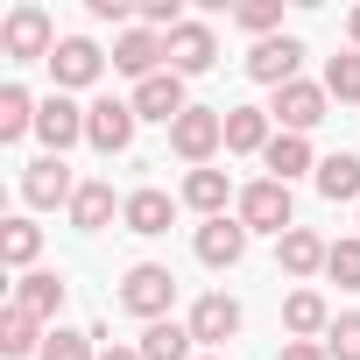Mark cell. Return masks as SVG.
<instances>
[{"label": "cell", "instance_id": "7c38bea8", "mask_svg": "<svg viewBox=\"0 0 360 360\" xmlns=\"http://www.w3.org/2000/svg\"><path fill=\"white\" fill-rule=\"evenodd\" d=\"M297 64H304V43H297V36H269V43L248 50V78L269 85V92H283V85L297 78Z\"/></svg>", "mask_w": 360, "mask_h": 360}, {"label": "cell", "instance_id": "d590c367", "mask_svg": "<svg viewBox=\"0 0 360 360\" xmlns=\"http://www.w3.org/2000/svg\"><path fill=\"white\" fill-rule=\"evenodd\" d=\"M99 360H141V346H106Z\"/></svg>", "mask_w": 360, "mask_h": 360}, {"label": "cell", "instance_id": "2e32d148", "mask_svg": "<svg viewBox=\"0 0 360 360\" xmlns=\"http://www.w3.org/2000/svg\"><path fill=\"white\" fill-rule=\"evenodd\" d=\"M325 262H332V240H318L311 226H290V233L276 240V269H283L290 283H311Z\"/></svg>", "mask_w": 360, "mask_h": 360}, {"label": "cell", "instance_id": "7402d4cb", "mask_svg": "<svg viewBox=\"0 0 360 360\" xmlns=\"http://www.w3.org/2000/svg\"><path fill=\"white\" fill-rule=\"evenodd\" d=\"M15 304H22L29 318H57V311H64V276H50V269H29V276L15 283Z\"/></svg>", "mask_w": 360, "mask_h": 360}, {"label": "cell", "instance_id": "836d02e7", "mask_svg": "<svg viewBox=\"0 0 360 360\" xmlns=\"http://www.w3.org/2000/svg\"><path fill=\"white\" fill-rule=\"evenodd\" d=\"M276 360H332V353H325V339H283Z\"/></svg>", "mask_w": 360, "mask_h": 360}, {"label": "cell", "instance_id": "d6a6232c", "mask_svg": "<svg viewBox=\"0 0 360 360\" xmlns=\"http://www.w3.org/2000/svg\"><path fill=\"white\" fill-rule=\"evenodd\" d=\"M325 353H332V360H360V311L332 318V332H325Z\"/></svg>", "mask_w": 360, "mask_h": 360}, {"label": "cell", "instance_id": "5bb4252c", "mask_svg": "<svg viewBox=\"0 0 360 360\" xmlns=\"http://www.w3.org/2000/svg\"><path fill=\"white\" fill-rule=\"evenodd\" d=\"M99 71H106V57H99V43H85V36H64V43H57V57H50L57 92H85Z\"/></svg>", "mask_w": 360, "mask_h": 360}, {"label": "cell", "instance_id": "83f0119b", "mask_svg": "<svg viewBox=\"0 0 360 360\" xmlns=\"http://www.w3.org/2000/svg\"><path fill=\"white\" fill-rule=\"evenodd\" d=\"M36 106L43 99H29V85H0V141H22L36 127Z\"/></svg>", "mask_w": 360, "mask_h": 360}, {"label": "cell", "instance_id": "6da1fadb", "mask_svg": "<svg viewBox=\"0 0 360 360\" xmlns=\"http://www.w3.org/2000/svg\"><path fill=\"white\" fill-rule=\"evenodd\" d=\"M233 219L248 226V233H290L297 226V198H290V184H276V176H255V184L233 198Z\"/></svg>", "mask_w": 360, "mask_h": 360}, {"label": "cell", "instance_id": "9a60e30c", "mask_svg": "<svg viewBox=\"0 0 360 360\" xmlns=\"http://www.w3.org/2000/svg\"><path fill=\"white\" fill-rule=\"evenodd\" d=\"M169 219H176V198H169V191H155V184H141V191H127V198H120V226H127V233H141V240L169 233Z\"/></svg>", "mask_w": 360, "mask_h": 360}, {"label": "cell", "instance_id": "603a6c76", "mask_svg": "<svg viewBox=\"0 0 360 360\" xmlns=\"http://www.w3.org/2000/svg\"><path fill=\"white\" fill-rule=\"evenodd\" d=\"M318 198L360 205V155H325V162H318Z\"/></svg>", "mask_w": 360, "mask_h": 360}, {"label": "cell", "instance_id": "8fae6325", "mask_svg": "<svg viewBox=\"0 0 360 360\" xmlns=\"http://www.w3.org/2000/svg\"><path fill=\"white\" fill-rule=\"evenodd\" d=\"M212 64H219L212 22H176V29H169V71H176V78H198V71H212Z\"/></svg>", "mask_w": 360, "mask_h": 360}, {"label": "cell", "instance_id": "d4e9b609", "mask_svg": "<svg viewBox=\"0 0 360 360\" xmlns=\"http://www.w3.org/2000/svg\"><path fill=\"white\" fill-rule=\"evenodd\" d=\"M262 162H269V176H276V184H290V176H304V169H318V155H311V141H304V134H276Z\"/></svg>", "mask_w": 360, "mask_h": 360}, {"label": "cell", "instance_id": "ac0fdd59", "mask_svg": "<svg viewBox=\"0 0 360 360\" xmlns=\"http://www.w3.org/2000/svg\"><path fill=\"white\" fill-rule=\"evenodd\" d=\"M240 255H248V226L240 219H205L198 226V262L205 269H233Z\"/></svg>", "mask_w": 360, "mask_h": 360}, {"label": "cell", "instance_id": "f546056e", "mask_svg": "<svg viewBox=\"0 0 360 360\" xmlns=\"http://www.w3.org/2000/svg\"><path fill=\"white\" fill-rule=\"evenodd\" d=\"M325 276H332L339 290H360V233L332 240V262H325Z\"/></svg>", "mask_w": 360, "mask_h": 360}, {"label": "cell", "instance_id": "7a4b0ae2", "mask_svg": "<svg viewBox=\"0 0 360 360\" xmlns=\"http://www.w3.org/2000/svg\"><path fill=\"white\" fill-rule=\"evenodd\" d=\"M169 304H176V276H169L162 262H134V269L120 276V311H127V318L162 325V318H169Z\"/></svg>", "mask_w": 360, "mask_h": 360}, {"label": "cell", "instance_id": "484cf974", "mask_svg": "<svg viewBox=\"0 0 360 360\" xmlns=\"http://www.w3.org/2000/svg\"><path fill=\"white\" fill-rule=\"evenodd\" d=\"M36 255H43V226H36V219H8V226H0V262H8V269L29 276Z\"/></svg>", "mask_w": 360, "mask_h": 360}, {"label": "cell", "instance_id": "e0dca14e", "mask_svg": "<svg viewBox=\"0 0 360 360\" xmlns=\"http://www.w3.org/2000/svg\"><path fill=\"white\" fill-rule=\"evenodd\" d=\"M276 127H269V106H226V148L233 155H269Z\"/></svg>", "mask_w": 360, "mask_h": 360}, {"label": "cell", "instance_id": "44dd1931", "mask_svg": "<svg viewBox=\"0 0 360 360\" xmlns=\"http://www.w3.org/2000/svg\"><path fill=\"white\" fill-rule=\"evenodd\" d=\"M141 360H198V339H191V325H176V318H162V325H141Z\"/></svg>", "mask_w": 360, "mask_h": 360}, {"label": "cell", "instance_id": "5b68a950", "mask_svg": "<svg viewBox=\"0 0 360 360\" xmlns=\"http://www.w3.org/2000/svg\"><path fill=\"white\" fill-rule=\"evenodd\" d=\"M0 50H8L15 64H36V57L50 64V57H57V29H50V15H43V8H15L8 22H0Z\"/></svg>", "mask_w": 360, "mask_h": 360}, {"label": "cell", "instance_id": "1f68e13d", "mask_svg": "<svg viewBox=\"0 0 360 360\" xmlns=\"http://www.w3.org/2000/svg\"><path fill=\"white\" fill-rule=\"evenodd\" d=\"M43 360H99V353H92V332H71V325H57V332L43 339Z\"/></svg>", "mask_w": 360, "mask_h": 360}, {"label": "cell", "instance_id": "8992f818", "mask_svg": "<svg viewBox=\"0 0 360 360\" xmlns=\"http://www.w3.org/2000/svg\"><path fill=\"white\" fill-rule=\"evenodd\" d=\"M325 85H311V78H290L276 99H269V120H276V134H311L318 120H325Z\"/></svg>", "mask_w": 360, "mask_h": 360}, {"label": "cell", "instance_id": "cb8c5ba5", "mask_svg": "<svg viewBox=\"0 0 360 360\" xmlns=\"http://www.w3.org/2000/svg\"><path fill=\"white\" fill-rule=\"evenodd\" d=\"M43 318H29L22 304H8V318H0V353H8V360H22V353H43Z\"/></svg>", "mask_w": 360, "mask_h": 360}, {"label": "cell", "instance_id": "4316f807", "mask_svg": "<svg viewBox=\"0 0 360 360\" xmlns=\"http://www.w3.org/2000/svg\"><path fill=\"white\" fill-rule=\"evenodd\" d=\"M113 212H120V205H113V184H78V198H71V226H78V233H99Z\"/></svg>", "mask_w": 360, "mask_h": 360}, {"label": "cell", "instance_id": "f1b7e54d", "mask_svg": "<svg viewBox=\"0 0 360 360\" xmlns=\"http://www.w3.org/2000/svg\"><path fill=\"white\" fill-rule=\"evenodd\" d=\"M325 92H332L339 106H360V50H346V57H325Z\"/></svg>", "mask_w": 360, "mask_h": 360}, {"label": "cell", "instance_id": "277c9868", "mask_svg": "<svg viewBox=\"0 0 360 360\" xmlns=\"http://www.w3.org/2000/svg\"><path fill=\"white\" fill-rule=\"evenodd\" d=\"M134 127H141L134 99H92V106H85V141H92L99 155H127V148H134Z\"/></svg>", "mask_w": 360, "mask_h": 360}, {"label": "cell", "instance_id": "74e56055", "mask_svg": "<svg viewBox=\"0 0 360 360\" xmlns=\"http://www.w3.org/2000/svg\"><path fill=\"white\" fill-rule=\"evenodd\" d=\"M198 360H219V353H198Z\"/></svg>", "mask_w": 360, "mask_h": 360}, {"label": "cell", "instance_id": "e575fe53", "mask_svg": "<svg viewBox=\"0 0 360 360\" xmlns=\"http://www.w3.org/2000/svg\"><path fill=\"white\" fill-rule=\"evenodd\" d=\"M134 0H92V22H127Z\"/></svg>", "mask_w": 360, "mask_h": 360}, {"label": "cell", "instance_id": "4fadbf2b", "mask_svg": "<svg viewBox=\"0 0 360 360\" xmlns=\"http://www.w3.org/2000/svg\"><path fill=\"white\" fill-rule=\"evenodd\" d=\"M134 113H141V120H162V127H176V120L191 113V99H184V78H176V71H155V78H141V85H134Z\"/></svg>", "mask_w": 360, "mask_h": 360}, {"label": "cell", "instance_id": "3957f363", "mask_svg": "<svg viewBox=\"0 0 360 360\" xmlns=\"http://www.w3.org/2000/svg\"><path fill=\"white\" fill-rule=\"evenodd\" d=\"M169 148H176V162H191V169H205L219 148H226V113L219 106H191L184 120L169 127Z\"/></svg>", "mask_w": 360, "mask_h": 360}, {"label": "cell", "instance_id": "ba28073f", "mask_svg": "<svg viewBox=\"0 0 360 360\" xmlns=\"http://www.w3.org/2000/svg\"><path fill=\"white\" fill-rule=\"evenodd\" d=\"M22 198H29L36 212H50V205H64V212H71V198H78V176L64 169V155H36V162L22 169Z\"/></svg>", "mask_w": 360, "mask_h": 360}, {"label": "cell", "instance_id": "52a82bcc", "mask_svg": "<svg viewBox=\"0 0 360 360\" xmlns=\"http://www.w3.org/2000/svg\"><path fill=\"white\" fill-rule=\"evenodd\" d=\"M113 71H127L134 85L155 78V71H169V36H155V29H120V36H113Z\"/></svg>", "mask_w": 360, "mask_h": 360}, {"label": "cell", "instance_id": "8d00e7d4", "mask_svg": "<svg viewBox=\"0 0 360 360\" xmlns=\"http://www.w3.org/2000/svg\"><path fill=\"white\" fill-rule=\"evenodd\" d=\"M346 36H353V50H360V8H353V15H346Z\"/></svg>", "mask_w": 360, "mask_h": 360}, {"label": "cell", "instance_id": "4dcf8cb0", "mask_svg": "<svg viewBox=\"0 0 360 360\" xmlns=\"http://www.w3.org/2000/svg\"><path fill=\"white\" fill-rule=\"evenodd\" d=\"M233 22H240L248 36H262V43H269V36L283 29V0H248V8H233Z\"/></svg>", "mask_w": 360, "mask_h": 360}, {"label": "cell", "instance_id": "d6986e66", "mask_svg": "<svg viewBox=\"0 0 360 360\" xmlns=\"http://www.w3.org/2000/svg\"><path fill=\"white\" fill-rule=\"evenodd\" d=\"M283 325H290V339H325L332 332V304L318 290H290L283 297Z\"/></svg>", "mask_w": 360, "mask_h": 360}, {"label": "cell", "instance_id": "30bf717a", "mask_svg": "<svg viewBox=\"0 0 360 360\" xmlns=\"http://www.w3.org/2000/svg\"><path fill=\"white\" fill-rule=\"evenodd\" d=\"M240 318H248V311H240V297L205 290V297L191 304V318H184V325H191V339H198V346H226V339L240 332Z\"/></svg>", "mask_w": 360, "mask_h": 360}, {"label": "cell", "instance_id": "ffe728a7", "mask_svg": "<svg viewBox=\"0 0 360 360\" xmlns=\"http://www.w3.org/2000/svg\"><path fill=\"white\" fill-rule=\"evenodd\" d=\"M226 198H233L226 169H191V176H184V205H191L198 219H226Z\"/></svg>", "mask_w": 360, "mask_h": 360}, {"label": "cell", "instance_id": "9c48e42d", "mask_svg": "<svg viewBox=\"0 0 360 360\" xmlns=\"http://www.w3.org/2000/svg\"><path fill=\"white\" fill-rule=\"evenodd\" d=\"M36 134H43V148H50V155L78 148V141H85V106H78L71 92H50V99L36 106Z\"/></svg>", "mask_w": 360, "mask_h": 360}]
</instances>
